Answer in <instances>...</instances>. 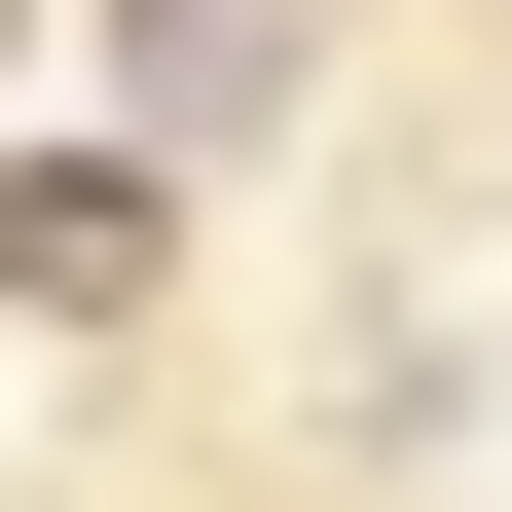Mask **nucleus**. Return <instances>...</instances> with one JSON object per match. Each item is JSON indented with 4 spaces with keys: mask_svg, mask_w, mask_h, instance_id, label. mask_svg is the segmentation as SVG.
I'll list each match as a JSON object with an SVG mask.
<instances>
[{
    "mask_svg": "<svg viewBox=\"0 0 512 512\" xmlns=\"http://www.w3.org/2000/svg\"><path fill=\"white\" fill-rule=\"evenodd\" d=\"M110 37H147V110H183V147H256V110H293V0H110Z\"/></svg>",
    "mask_w": 512,
    "mask_h": 512,
    "instance_id": "f257e3e1",
    "label": "nucleus"
}]
</instances>
